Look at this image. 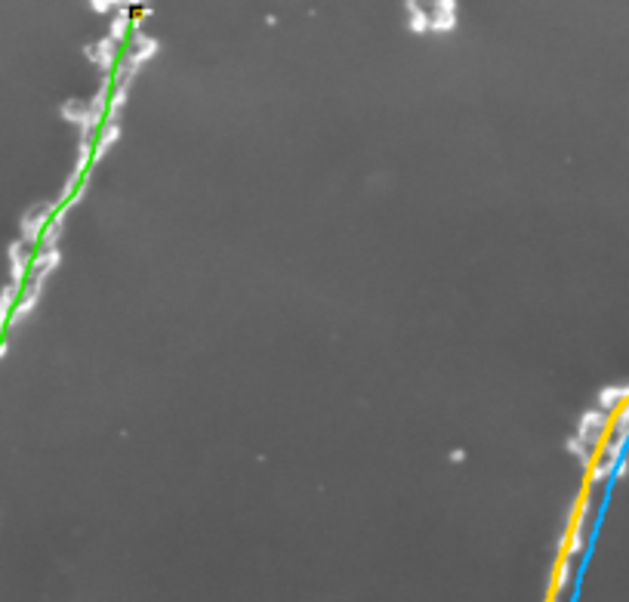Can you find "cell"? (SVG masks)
I'll return each instance as SVG.
<instances>
[{"label":"cell","mask_w":629,"mask_h":602,"mask_svg":"<svg viewBox=\"0 0 629 602\" xmlns=\"http://www.w3.org/2000/svg\"><path fill=\"white\" fill-rule=\"evenodd\" d=\"M161 53V41L157 37H151V35H130V46L124 50V62H127V68H130V75H133V81H136V75L145 68V65L151 62V59Z\"/></svg>","instance_id":"1"},{"label":"cell","mask_w":629,"mask_h":602,"mask_svg":"<svg viewBox=\"0 0 629 602\" xmlns=\"http://www.w3.org/2000/svg\"><path fill=\"white\" fill-rule=\"evenodd\" d=\"M108 37L115 44H127L130 41V3H121L117 12L108 22Z\"/></svg>","instance_id":"7"},{"label":"cell","mask_w":629,"mask_h":602,"mask_svg":"<svg viewBox=\"0 0 629 602\" xmlns=\"http://www.w3.org/2000/svg\"><path fill=\"white\" fill-rule=\"evenodd\" d=\"M84 56L90 59L96 68H102L105 71V77L111 75V71L117 68V56H121V44H115L108 35L105 37H99V41H93V44H84Z\"/></svg>","instance_id":"3"},{"label":"cell","mask_w":629,"mask_h":602,"mask_svg":"<svg viewBox=\"0 0 629 602\" xmlns=\"http://www.w3.org/2000/svg\"><path fill=\"white\" fill-rule=\"evenodd\" d=\"M565 448L574 454V458H580V463H583V467H589V448H586V442H580L577 435H571V439L565 442Z\"/></svg>","instance_id":"11"},{"label":"cell","mask_w":629,"mask_h":602,"mask_svg":"<svg viewBox=\"0 0 629 602\" xmlns=\"http://www.w3.org/2000/svg\"><path fill=\"white\" fill-rule=\"evenodd\" d=\"M450 460H454V463H463V460H466V451H463V448H454V451H450Z\"/></svg>","instance_id":"16"},{"label":"cell","mask_w":629,"mask_h":602,"mask_svg":"<svg viewBox=\"0 0 629 602\" xmlns=\"http://www.w3.org/2000/svg\"><path fill=\"white\" fill-rule=\"evenodd\" d=\"M56 204H37V207H31L28 214L19 220V229H22V241L25 244H41V235L46 229V223L56 216Z\"/></svg>","instance_id":"2"},{"label":"cell","mask_w":629,"mask_h":602,"mask_svg":"<svg viewBox=\"0 0 629 602\" xmlns=\"http://www.w3.org/2000/svg\"><path fill=\"white\" fill-rule=\"evenodd\" d=\"M19 297H22V290H19L16 284H10V288L0 290V321H3V324L10 321V315H12V309H16Z\"/></svg>","instance_id":"10"},{"label":"cell","mask_w":629,"mask_h":602,"mask_svg":"<svg viewBox=\"0 0 629 602\" xmlns=\"http://www.w3.org/2000/svg\"><path fill=\"white\" fill-rule=\"evenodd\" d=\"M266 25H269V28H275V25H278V16H275V12H269V16H266Z\"/></svg>","instance_id":"17"},{"label":"cell","mask_w":629,"mask_h":602,"mask_svg":"<svg viewBox=\"0 0 629 602\" xmlns=\"http://www.w3.org/2000/svg\"><path fill=\"white\" fill-rule=\"evenodd\" d=\"M28 266H31V254H25V241H12L10 244V275H12V284H16V288L25 284Z\"/></svg>","instance_id":"5"},{"label":"cell","mask_w":629,"mask_h":602,"mask_svg":"<svg viewBox=\"0 0 629 602\" xmlns=\"http://www.w3.org/2000/svg\"><path fill=\"white\" fill-rule=\"evenodd\" d=\"M121 142V124H102L96 142H93V164H99L105 155H108L115 145Z\"/></svg>","instance_id":"6"},{"label":"cell","mask_w":629,"mask_h":602,"mask_svg":"<svg viewBox=\"0 0 629 602\" xmlns=\"http://www.w3.org/2000/svg\"><path fill=\"white\" fill-rule=\"evenodd\" d=\"M460 25V3L456 0H438L429 12V31L435 35H450Z\"/></svg>","instance_id":"4"},{"label":"cell","mask_w":629,"mask_h":602,"mask_svg":"<svg viewBox=\"0 0 629 602\" xmlns=\"http://www.w3.org/2000/svg\"><path fill=\"white\" fill-rule=\"evenodd\" d=\"M611 467H614L611 460H605V463H599V467H592V473H589V479H592V482H601V479H605L608 473H611Z\"/></svg>","instance_id":"15"},{"label":"cell","mask_w":629,"mask_h":602,"mask_svg":"<svg viewBox=\"0 0 629 602\" xmlns=\"http://www.w3.org/2000/svg\"><path fill=\"white\" fill-rule=\"evenodd\" d=\"M3 355H6V340L0 343V359H3Z\"/></svg>","instance_id":"18"},{"label":"cell","mask_w":629,"mask_h":602,"mask_svg":"<svg viewBox=\"0 0 629 602\" xmlns=\"http://www.w3.org/2000/svg\"><path fill=\"white\" fill-rule=\"evenodd\" d=\"M3 328H6V324H3V321H0V343H3Z\"/></svg>","instance_id":"19"},{"label":"cell","mask_w":629,"mask_h":602,"mask_svg":"<svg viewBox=\"0 0 629 602\" xmlns=\"http://www.w3.org/2000/svg\"><path fill=\"white\" fill-rule=\"evenodd\" d=\"M117 0H90V10L93 12H117Z\"/></svg>","instance_id":"14"},{"label":"cell","mask_w":629,"mask_h":602,"mask_svg":"<svg viewBox=\"0 0 629 602\" xmlns=\"http://www.w3.org/2000/svg\"><path fill=\"white\" fill-rule=\"evenodd\" d=\"M568 578H571V562L561 559L559 568H555V590H561V587L568 584Z\"/></svg>","instance_id":"13"},{"label":"cell","mask_w":629,"mask_h":602,"mask_svg":"<svg viewBox=\"0 0 629 602\" xmlns=\"http://www.w3.org/2000/svg\"><path fill=\"white\" fill-rule=\"evenodd\" d=\"M405 10H407V31L410 35H426L429 31V10L426 6L416 3V0H407Z\"/></svg>","instance_id":"8"},{"label":"cell","mask_w":629,"mask_h":602,"mask_svg":"<svg viewBox=\"0 0 629 602\" xmlns=\"http://www.w3.org/2000/svg\"><path fill=\"white\" fill-rule=\"evenodd\" d=\"M84 115H87V102H81V99H68V102L59 105V117H62L65 124H75V127H81Z\"/></svg>","instance_id":"9"},{"label":"cell","mask_w":629,"mask_h":602,"mask_svg":"<svg viewBox=\"0 0 629 602\" xmlns=\"http://www.w3.org/2000/svg\"><path fill=\"white\" fill-rule=\"evenodd\" d=\"M148 16H151V6H142L139 12H133V16H130V35H142V25Z\"/></svg>","instance_id":"12"}]
</instances>
